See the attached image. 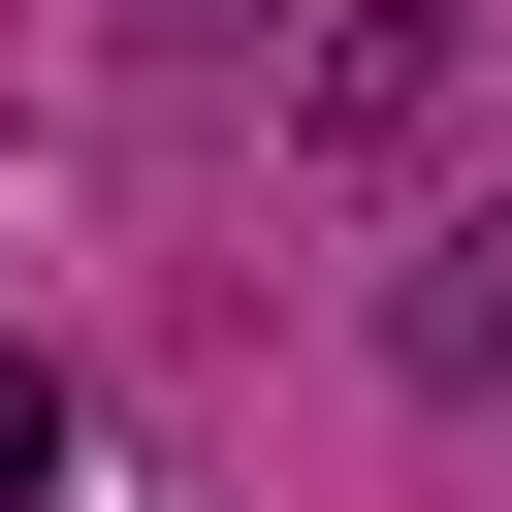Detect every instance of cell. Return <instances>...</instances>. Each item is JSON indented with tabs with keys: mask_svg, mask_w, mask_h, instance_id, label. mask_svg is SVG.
<instances>
[{
	"mask_svg": "<svg viewBox=\"0 0 512 512\" xmlns=\"http://www.w3.org/2000/svg\"><path fill=\"white\" fill-rule=\"evenodd\" d=\"M480 96H512V0H288V160L320 192H416Z\"/></svg>",
	"mask_w": 512,
	"mask_h": 512,
	"instance_id": "obj_1",
	"label": "cell"
},
{
	"mask_svg": "<svg viewBox=\"0 0 512 512\" xmlns=\"http://www.w3.org/2000/svg\"><path fill=\"white\" fill-rule=\"evenodd\" d=\"M384 384H416V416H512V160L416 192V256H384Z\"/></svg>",
	"mask_w": 512,
	"mask_h": 512,
	"instance_id": "obj_2",
	"label": "cell"
},
{
	"mask_svg": "<svg viewBox=\"0 0 512 512\" xmlns=\"http://www.w3.org/2000/svg\"><path fill=\"white\" fill-rule=\"evenodd\" d=\"M0 512H64V352H0Z\"/></svg>",
	"mask_w": 512,
	"mask_h": 512,
	"instance_id": "obj_3",
	"label": "cell"
},
{
	"mask_svg": "<svg viewBox=\"0 0 512 512\" xmlns=\"http://www.w3.org/2000/svg\"><path fill=\"white\" fill-rule=\"evenodd\" d=\"M224 32H256V0H128V64H224Z\"/></svg>",
	"mask_w": 512,
	"mask_h": 512,
	"instance_id": "obj_4",
	"label": "cell"
}]
</instances>
